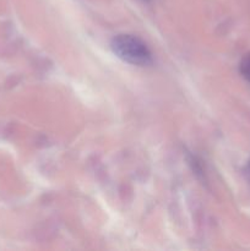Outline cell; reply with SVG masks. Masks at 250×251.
Wrapping results in <instances>:
<instances>
[{"label": "cell", "instance_id": "1", "mask_svg": "<svg viewBox=\"0 0 250 251\" xmlns=\"http://www.w3.org/2000/svg\"><path fill=\"white\" fill-rule=\"evenodd\" d=\"M113 53L125 63L136 66L151 65L152 53L142 39L132 34H118L110 41Z\"/></svg>", "mask_w": 250, "mask_h": 251}, {"label": "cell", "instance_id": "2", "mask_svg": "<svg viewBox=\"0 0 250 251\" xmlns=\"http://www.w3.org/2000/svg\"><path fill=\"white\" fill-rule=\"evenodd\" d=\"M240 74L245 80L250 82V53L247 54L240 63Z\"/></svg>", "mask_w": 250, "mask_h": 251}, {"label": "cell", "instance_id": "3", "mask_svg": "<svg viewBox=\"0 0 250 251\" xmlns=\"http://www.w3.org/2000/svg\"><path fill=\"white\" fill-rule=\"evenodd\" d=\"M145 1H149V0H145Z\"/></svg>", "mask_w": 250, "mask_h": 251}, {"label": "cell", "instance_id": "4", "mask_svg": "<svg viewBox=\"0 0 250 251\" xmlns=\"http://www.w3.org/2000/svg\"><path fill=\"white\" fill-rule=\"evenodd\" d=\"M249 169H250V164H249Z\"/></svg>", "mask_w": 250, "mask_h": 251}]
</instances>
